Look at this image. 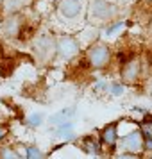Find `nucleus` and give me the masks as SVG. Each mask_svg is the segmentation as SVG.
I'll use <instances>...</instances> for the list:
<instances>
[{
    "label": "nucleus",
    "instance_id": "2eb2a0df",
    "mask_svg": "<svg viewBox=\"0 0 152 159\" xmlns=\"http://www.w3.org/2000/svg\"><path fill=\"white\" fill-rule=\"evenodd\" d=\"M0 159H25L22 152H18L13 145H2L0 143Z\"/></svg>",
    "mask_w": 152,
    "mask_h": 159
},
{
    "label": "nucleus",
    "instance_id": "6e6552de",
    "mask_svg": "<svg viewBox=\"0 0 152 159\" xmlns=\"http://www.w3.org/2000/svg\"><path fill=\"white\" fill-rule=\"evenodd\" d=\"M81 52V41L73 34H61L58 36V56L59 61H72L79 56Z\"/></svg>",
    "mask_w": 152,
    "mask_h": 159
},
{
    "label": "nucleus",
    "instance_id": "ddd939ff",
    "mask_svg": "<svg viewBox=\"0 0 152 159\" xmlns=\"http://www.w3.org/2000/svg\"><path fill=\"white\" fill-rule=\"evenodd\" d=\"M75 115H77V107H75V106H68V107H63V109H59L58 113L50 115L47 122L50 123L52 127H58V125L68 122V120H73Z\"/></svg>",
    "mask_w": 152,
    "mask_h": 159
},
{
    "label": "nucleus",
    "instance_id": "f03ea898",
    "mask_svg": "<svg viewBox=\"0 0 152 159\" xmlns=\"http://www.w3.org/2000/svg\"><path fill=\"white\" fill-rule=\"evenodd\" d=\"M84 61L91 70H106L113 63V50L109 45L95 41L84 52Z\"/></svg>",
    "mask_w": 152,
    "mask_h": 159
},
{
    "label": "nucleus",
    "instance_id": "0eeeda50",
    "mask_svg": "<svg viewBox=\"0 0 152 159\" xmlns=\"http://www.w3.org/2000/svg\"><path fill=\"white\" fill-rule=\"evenodd\" d=\"M86 9L88 6L84 4V0H59L56 4V11L65 22H77L79 18H82Z\"/></svg>",
    "mask_w": 152,
    "mask_h": 159
},
{
    "label": "nucleus",
    "instance_id": "4be33fe9",
    "mask_svg": "<svg viewBox=\"0 0 152 159\" xmlns=\"http://www.w3.org/2000/svg\"><path fill=\"white\" fill-rule=\"evenodd\" d=\"M7 134H9V127L6 125V123H2L0 122V143L7 138Z\"/></svg>",
    "mask_w": 152,
    "mask_h": 159
},
{
    "label": "nucleus",
    "instance_id": "9d476101",
    "mask_svg": "<svg viewBox=\"0 0 152 159\" xmlns=\"http://www.w3.org/2000/svg\"><path fill=\"white\" fill-rule=\"evenodd\" d=\"M34 0H4L0 6V15L7 16V15H18L23 13L25 9H29L32 6Z\"/></svg>",
    "mask_w": 152,
    "mask_h": 159
},
{
    "label": "nucleus",
    "instance_id": "4468645a",
    "mask_svg": "<svg viewBox=\"0 0 152 159\" xmlns=\"http://www.w3.org/2000/svg\"><path fill=\"white\" fill-rule=\"evenodd\" d=\"M127 25H129L127 20H123V18H116V20H113L111 23H108V25L104 27V34H106V36H115L116 32H120L122 29H125Z\"/></svg>",
    "mask_w": 152,
    "mask_h": 159
},
{
    "label": "nucleus",
    "instance_id": "20e7f679",
    "mask_svg": "<svg viewBox=\"0 0 152 159\" xmlns=\"http://www.w3.org/2000/svg\"><path fill=\"white\" fill-rule=\"evenodd\" d=\"M143 79V63L141 59L132 56L125 59L120 66V80L125 82L127 86H136L140 80Z\"/></svg>",
    "mask_w": 152,
    "mask_h": 159
},
{
    "label": "nucleus",
    "instance_id": "7ed1b4c3",
    "mask_svg": "<svg viewBox=\"0 0 152 159\" xmlns=\"http://www.w3.org/2000/svg\"><path fill=\"white\" fill-rule=\"evenodd\" d=\"M32 52H34V59L41 65H48L52 61H56L58 56V38L45 32L34 38L32 41Z\"/></svg>",
    "mask_w": 152,
    "mask_h": 159
},
{
    "label": "nucleus",
    "instance_id": "a211bd4d",
    "mask_svg": "<svg viewBox=\"0 0 152 159\" xmlns=\"http://www.w3.org/2000/svg\"><path fill=\"white\" fill-rule=\"evenodd\" d=\"M25 159H47V154L36 145H25Z\"/></svg>",
    "mask_w": 152,
    "mask_h": 159
},
{
    "label": "nucleus",
    "instance_id": "423d86ee",
    "mask_svg": "<svg viewBox=\"0 0 152 159\" xmlns=\"http://www.w3.org/2000/svg\"><path fill=\"white\" fill-rule=\"evenodd\" d=\"M25 25H27V20H25V15L23 13L7 15V16H2L0 30L9 39H20L23 34V30H25Z\"/></svg>",
    "mask_w": 152,
    "mask_h": 159
},
{
    "label": "nucleus",
    "instance_id": "393cba45",
    "mask_svg": "<svg viewBox=\"0 0 152 159\" xmlns=\"http://www.w3.org/2000/svg\"><path fill=\"white\" fill-rule=\"evenodd\" d=\"M147 2H149V4H152V0H147Z\"/></svg>",
    "mask_w": 152,
    "mask_h": 159
},
{
    "label": "nucleus",
    "instance_id": "aec40b11",
    "mask_svg": "<svg viewBox=\"0 0 152 159\" xmlns=\"http://www.w3.org/2000/svg\"><path fill=\"white\" fill-rule=\"evenodd\" d=\"M115 159H145L143 156H140V154H129V152H120Z\"/></svg>",
    "mask_w": 152,
    "mask_h": 159
},
{
    "label": "nucleus",
    "instance_id": "412c9836",
    "mask_svg": "<svg viewBox=\"0 0 152 159\" xmlns=\"http://www.w3.org/2000/svg\"><path fill=\"white\" fill-rule=\"evenodd\" d=\"M143 89L147 95H150L152 97V75H149V77H145L143 80Z\"/></svg>",
    "mask_w": 152,
    "mask_h": 159
},
{
    "label": "nucleus",
    "instance_id": "6ab92c4d",
    "mask_svg": "<svg viewBox=\"0 0 152 159\" xmlns=\"http://www.w3.org/2000/svg\"><path fill=\"white\" fill-rule=\"evenodd\" d=\"M108 88H109V80L108 79H99L93 82V91L97 95L100 93H108Z\"/></svg>",
    "mask_w": 152,
    "mask_h": 159
},
{
    "label": "nucleus",
    "instance_id": "9b49d317",
    "mask_svg": "<svg viewBox=\"0 0 152 159\" xmlns=\"http://www.w3.org/2000/svg\"><path fill=\"white\" fill-rule=\"evenodd\" d=\"M54 138L58 139H63V141H75L77 139V134H75V122L73 120H68V122L61 123L58 127H54Z\"/></svg>",
    "mask_w": 152,
    "mask_h": 159
},
{
    "label": "nucleus",
    "instance_id": "f257e3e1",
    "mask_svg": "<svg viewBox=\"0 0 152 159\" xmlns=\"http://www.w3.org/2000/svg\"><path fill=\"white\" fill-rule=\"evenodd\" d=\"M116 16H118V7L111 0H90L86 9V18L90 25L104 29L108 23L116 20Z\"/></svg>",
    "mask_w": 152,
    "mask_h": 159
},
{
    "label": "nucleus",
    "instance_id": "f3484780",
    "mask_svg": "<svg viewBox=\"0 0 152 159\" xmlns=\"http://www.w3.org/2000/svg\"><path fill=\"white\" fill-rule=\"evenodd\" d=\"M125 88H127L125 82H122V80H113V82H109L108 95L109 97H122L125 93Z\"/></svg>",
    "mask_w": 152,
    "mask_h": 159
},
{
    "label": "nucleus",
    "instance_id": "b1692460",
    "mask_svg": "<svg viewBox=\"0 0 152 159\" xmlns=\"http://www.w3.org/2000/svg\"><path fill=\"white\" fill-rule=\"evenodd\" d=\"M2 118H4V116H2V111H0V122H2Z\"/></svg>",
    "mask_w": 152,
    "mask_h": 159
},
{
    "label": "nucleus",
    "instance_id": "1a4fd4ad",
    "mask_svg": "<svg viewBox=\"0 0 152 159\" xmlns=\"http://www.w3.org/2000/svg\"><path fill=\"white\" fill-rule=\"evenodd\" d=\"M118 122H111L108 125H104L99 132V138H100L104 148L109 150L111 154L116 150V145H118V139H120V130H118Z\"/></svg>",
    "mask_w": 152,
    "mask_h": 159
},
{
    "label": "nucleus",
    "instance_id": "39448f33",
    "mask_svg": "<svg viewBox=\"0 0 152 159\" xmlns=\"http://www.w3.org/2000/svg\"><path fill=\"white\" fill-rule=\"evenodd\" d=\"M143 145H145V136H143V132L140 130V127H136V129L129 130L127 134L120 136L116 148L120 152H129V154H140V156H143L145 154Z\"/></svg>",
    "mask_w": 152,
    "mask_h": 159
},
{
    "label": "nucleus",
    "instance_id": "f8f14e48",
    "mask_svg": "<svg viewBox=\"0 0 152 159\" xmlns=\"http://www.w3.org/2000/svg\"><path fill=\"white\" fill-rule=\"evenodd\" d=\"M79 145H81V148L86 152V154H90V156H97V157H99V156L102 154V150H104V145H102L100 138L97 139V138L91 136V134L81 138Z\"/></svg>",
    "mask_w": 152,
    "mask_h": 159
},
{
    "label": "nucleus",
    "instance_id": "dca6fc26",
    "mask_svg": "<svg viewBox=\"0 0 152 159\" xmlns=\"http://www.w3.org/2000/svg\"><path fill=\"white\" fill-rule=\"evenodd\" d=\"M45 113H30L27 118H25V125L29 127V129H38V127H41L45 123Z\"/></svg>",
    "mask_w": 152,
    "mask_h": 159
},
{
    "label": "nucleus",
    "instance_id": "5701e85b",
    "mask_svg": "<svg viewBox=\"0 0 152 159\" xmlns=\"http://www.w3.org/2000/svg\"><path fill=\"white\" fill-rule=\"evenodd\" d=\"M145 154H152V138H145Z\"/></svg>",
    "mask_w": 152,
    "mask_h": 159
}]
</instances>
